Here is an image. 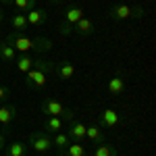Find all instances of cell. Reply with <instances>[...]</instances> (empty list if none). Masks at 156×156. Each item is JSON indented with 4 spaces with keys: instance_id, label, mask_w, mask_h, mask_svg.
<instances>
[{
    "instance_id": "12",
    "label": "cell",
    "mask_w": 156,
    "mask_h": 156,
    "mask_svg": "<svg viewBox=\"0 0 156 156\" xmlns=\"http://www.w3.org/2000/svg\"><path fill=\"white\" fill-rule=\"evenodd\" d=\"M73 27H75V31H77L79 36H92V34H94V21H92V19H87L85 15L75 25H73Z\"/></svg>"
},
{
    "instance_id": "15",
    "label": "cell",
    "mask_w": 156,
    "mask_h": 156,
    "mask_svg": "<svg viewBox=\"0 0 156 156\" xmlns=\"http://www.w3.org/2000/svg\"><path fill=\"white\" fill-rule=\"evenodd\" d=\"M81 17H83V11H81L79 6H69V9H67V12H65V23L73 27V25L81 19Z\"/></svg>"
},
{
    "instance_id": "1",
    "label": "cell",
    "mask_w": 156,
    "mask_h": 156,
    "mask_svg": "<svg viewBox=\"0 0 156 156\" xmlns=\"http://www.w3.org/2000/svg\"><path fill=\"white\" fill-rule=\"evenodd\" d=\"M42 112L46 115V117H65V119L73 121V110L67 106H62L58 100H54V98H44L42 100Z\"/></svg>"
},
{
    "instance_id": "16",
    "label": "cell",
    "mask_w": 156,
    "mask_h": 156,
    "mask_svg": "<svg viewBox=\"0 0 156 156\" xmlns=\"http://www.w3.org/2000/svg\"><path fill=\"white\" fill-rule=\"evenodd\" d=\"M92 156H117V148L112 144H108V142H102L94 148Z\"/></svg>"
},
{
    "instance_id": "5",
    "label": "cell",
    "mask_w": 156,
    "mask_h": 156,
    "mask_svg": "<svg viewBox=\"0 0 156 156\" xmlns=\"http://www.w3.org/2000/svg\"><path fill=\"white\" fill-rule=\"evenodd\" d=\"M119 121H121V117H119V112L115 110V108H106V110H102L100 115H98V127L100 129H112V127H117L119 125Z\"/></svg>"
},
{
    "instance_id": "29",
    "label": "cell",
    "mask_w": 156,
    "mask_h": 156,
    "mask_svg": "<svg viewBox=\"0 0 156 156\" xmlns=\"http://www.w3.org/2000/svg\"><path fill=\"white\" fill-rule=\"evenodd\" d=\"M0 2H2V4H11L12 0H0Z\"/></svg>"
},
{
    "instance_id": "9",
    "label": "cell",
    "mask_w": 156,
    "mask_h": 156,
    "mask_svg": "<svg viewBox=\"0 0 156 156\" xmlns=\"http://www.w3.org/2000/svg\"><path fill=\"white\" fill-rule=\"evenodd\" d=\"M17 117V106L15 104H4V106H0V125H4V127H9L12 121Z\"/></svg>"
},
{
    "instance_id": "8",
    "label": "cell",
    "mask_w": 156,
    "mask_h": 156,
    "mask_svg": "<svg viewBox=\"0 0 156 156\" xmlns=\"http://www.w3.org/2000/svg\"><path fill=\"white\" fill-rule=\"evenodd\" d=\"M85 137H87V140H90V142H92L94 146L102 144V142H106V137H104V131H102L98 125H94V123L85 127Z\"/></svg>"
},
{
    "instance_id": "2",
    "label": "cell",
    "mask_w": 156,
    "mask_h": 156,
    "mask_svg": "<svg viewBox=\"0 0 156 156\" xmlns=\"http://www.w3.org/2000/svg\"><path fill=\"white\" fill-rule=\"evenodd\" d=\"M29 146L34 148L36 154H46L52 150V137L46 131H34L29 135Z\"/></svg>"
},
{
    "instance_id": "24",
    "label": "cell",
    "mask_w": 156,
    "mask_h": 156,
    "mask_svg": "<svg viewBox=\"0 0 156 156\" xmlns=\"http://www.w3.org/2000/svg\"><path fill=\"white\" fill-rule=\"evenodd\" d=\"M12 4L19 12H29L31 9H36V0H12Z\"/></svg>"
},
{
    "instance_id": "6",
    "label": "cell",
    "mask_w": 156,
    "mask_h": 156,
    "mask_svg": "<svg viewBox=\"0 0 156 156\" xmlns=\"http://www.w3.org/2000/svg\"><path fill=\"white\" fill-rule=\"evenodd\" d=\"M25 17H27V25H31V27H40L42 23L48 21V12L42 9H31L29 12H25Z\"/></svg>"
},
{
    "instance_id": "22",
    "label": "cell",
    "mask_w": 156,
    "mask_h": 156,
    "mask_svg": "<svg viewBox=\"0 0 156 156\" xmlns=\"http://www.w3.org/2000/svg\"><path fill=\"white\" fill-rule=\"evenodd\" d=\"M62 129V119L60 117H48V121L44 123V131L46 133H58Z\"/></svg>"
},
{
    "instance_id": "4",
    "label": "cell",
    "mask_w": 156,
    "mask_h": 156,
    "mask_svg": "<svg viewBox=\"0 0 156 156\" xmlns=\"http://www.w3.org/2000/svg\"><path fill=\"white\" fill-rule=\"evenodd\" d=\"M27 77H25V85H27V90H40V87H44L46 85V73L36 69V67H31L29 71L25 73Z\"/></svg>"
},
{
    "instance_id": "17",
    "label": "cell",
    "mask_w": 156,
    "mask_h": 156,
    "mask_svg": "<svg viewBox=\"0 0 156 156\" xmlns=\"http://www.w3.org/2000/svg\"><path fill=\"white\" fill-rule=\"evenodd\" d=\"M34 50H36L37 54H42V52H50L52 50V40L50 37H34Z\"/></svg>"
},
{
    "instance_id": "26",
    "label": "cell",
    "mask_w": 156,
    "mask_h": 156,
    "mask_svg": "<svg viewBox=\"0 0 156 156\" xmlns=\"http://www.w3.org/2000/svg\"><path fill=\"white\" fill-rule=\"evenodd\" d=\"M9 96H11V90H9L6 85H0V102H4Z\"/></svg>"
},
{
    "instance_id": "19",
    "label": "cell",
    "mask_w": 156,
    "mask_h": 156,
    "mask_svg": "<svg viewBox=\"0 0 156 156\" xmlns=\"http://www.w3.org/2000/svg\"><path fill=\"white\" fill-rule=\"evenodd\" d=\"M17 58V50L12 48L9 42H0V60H15Z\"/></svg>"
},
{
    "instance_id": "23",
    "label": "cell",
    "mask_w": 156,
    "mask_h": 156,
    "mask_svg": "<svg viewBox=\"0 0 156 156\" xmlns=\"http://www.w3.org/2000/svg\"><path fill=\"white\" fill-rule=\"evenodd\" d=\"M31 67H34V58H31L29 54H21V56L17 58V69L21 73H27Z\"/></svg>"
},
{
    "instance_id": "13",
    "label": "cell",
    "mask_w": 156,
    "mask_h": 156,
    "mask_svg": "<svg viewBox=\"0 0 156 156\" xmlns=\"http://www.w3.org/2000/svg\"><path fill=\"white\" fill-rule=\"evenodd\" d=\"M125 79L121 77V75H115V77H110L106 83V90L110 94H125Z\"/></svg>"
},
{
    "instance_id": "10",
    "label": "cell",
    "mask_w": 156,
    "mask_h": 156,
    "mask_svg": "<svg viewBox=\"0 0 156 156\" xmlns=\"http://www.w3.org/2000/svg\"><path fill=\"white\" fill-rule=\"evenodd\" d=\"M54 71H56V75H58L60 79H65V81H67V79H71L73 75H75L77 69H75V65H73L71 60H62L60 65L54 67Z\"/></svg>"
},
{
    "instance_id": "30",
    "label": "cell",
    "mask_w": 156,
    "mask_h": 156,
    "mask_svg": "<svg viewBox=\"0 0 156 156\" xmlns=\"http://www.w3.org/2000/svg\"><path fill=\"white\" fill-rule=\"evenodd\" d=\"M50 2H54V4H56V2H60V0H50Z\"/></svg>"
},
{
    "instance_id": "31",
    "label": "cell",
    "mask_w": 156,
    "mask_h": 156,
    "mask_svg": "<svg viewBox=\"0 0 156 156\" xmlns=\"http://www.w3.org/2000/svg\"><path fill=\"white\" fill-rule=\"evenodd\" d=\"M37 156H44V154H37Z\"/></svg>"
},
{
    "instance_id": "25",
    "label": "cell",
    "mask_w": 156,
    "mask_h": 156,
    "mask_svg": "<svg viewBox=\"0 0 156 156\" xmlns=\"http://www.w3.org/2000/svg\"><path fill=\"white\" fill-rule=\"evenodd\" d=\"M34 67H36V69H40V71H44V73L54 69V65H52L50 60H44V58H36V60H34Z\"/></svg>"
},
{
    "instance_id": "14",
    "label": "cell",
    "mask_w": 156,
    "mask_h": 156,
    "mask_svg": "<svg viewBox=\"0 0 156 156\" xmlns=\"http://www.w3.org/2000/svg\"><path fill=\"white\" fill-rule=\"evenodd\" d=\"M27 154V146L23 142H11L4 146V156H25Z\"/></svg>"
},
{
    "instance_id": "11",
    "label": "cell",
    "mask_w": 156,
    "mask_h": 156,
    "mask_svg": "<svg viewBox=\"0 0 156 156\" xmlns=\"http://www.w3.org/2000/svg\"><path fill=\"white\" fill-rule=\"evenodd\" d=\"M85 127H87L85 123H79V121L75 123V121H73L71 127H69V131H67V135L71 137L73 142H83L85 140Z\"/></svg>"
},
{
    "instance_id": "28",
    "label": "cell",
    "mask_w": 156,
    "mask_h": 156,
    "mask_svg": "<svg viewBox=\"0 0 156 156\" xmlns=\"http://www.w3.org/2000/svg\"><path fill=\"white\" fill-rule=\"evenodd\" d=\"M4 21V11H2V6H0V23Z\"/></svg>"
},
{
    "instance_id": "3",
    "label": "cell",
    "mask_w": 156,
    "mask_h": 156,
    "mask_svg": "<svg viewBox=\"0 0 156 156\" xmlns=\"http://www.w3.org/2000/svg\"><path fill=\"white\" fill-rule=\"evenodd\" d=\"M6 42H9L17 52H21V54H27V52L34 50V37L23 36L21 31H11L9 37H6Z\"/></svg>"
},
{
    "instance_id": "18",
    "label": "cell",
    "mask_w": 156,
    "mask_h": 156,
    "mask_svg": "<svg viewBox=\"0 0 156 156\" xmlns=\"http://www.w3.org/2000/svg\"><path fill=\"white\" fill-rule=\"evenodd\" d=\"M71 144V137L67 135V133H62V131H58L54 137H52V146H56L58 148V154H62L65 152V148Z\"/></svg>"
},
{
    "instance_id": "7",
    "label": "cell",
    "mask_w": 156,
    "mask_h": 156,
    "mask_svg": "<svg viewBox=\"0 0 156 156\" xmlns=\"http://www.w3.org/2000/svg\"><path fill=\"white\" fill-rule=\"evenodd\" d=\"M131 9L129 4H117V6H112L110 9V19H115V21H127V19H131Z\"/></svg>"
},
{
    "instance_id": "20",
    "label": "cell",
    "mask_w": 156,
    "mask_h": 156,
    "mask_svg": "<svg viewBox=\"0 0 156 156\" xmlns=\"http://www.w3.org/2000/svg\"><path fill=\"white\" fill-rule=\"evenodd\" d=\"M60 156H85V146L81 142H73L65 148V152Z\"/></svg>"
},
{
    "instance_id": "27",
    "label": "cell",
    "mask_w": 156,
    "mask_h": 156,
    "mask_svg": "<svg viewBox=\"0 0 156 156\" xmlns=\"http://www.w3.org/2000/svg\"><path fill=\"white\" fill-rule=\"evenodd\" d=\"M4 146H6V135H4V133L0 131V152L4 150Z\"/></svg>"
},
{
    "instance_id": "21",
    "label": "cell",
    "mask_w": 156,
    "mask_h": 156,
    "mask_svg": "<svg viewBox=\"0 0 156 156\" xmlns=\"http://www.w3.org/2000/svg\"><path fill=\"white\" fill-rule=\"evenodd\" d=\"M11 25H12V31H23L27 29V17L25 12H15L11 19Z\"/></svg>"
}]
</instances>
